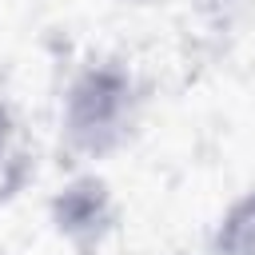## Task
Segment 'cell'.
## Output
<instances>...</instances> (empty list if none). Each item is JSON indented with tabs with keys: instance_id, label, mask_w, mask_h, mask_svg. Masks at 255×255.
Returning <instances> with one entry per match:
<instances>
[{
	"instance_id": "6da1fadb",
	"label": "cell",
	"mask_w": 255,
	"mask_h": 255,
	"mask_svg": "<svg viewBox=\"0 0 255 255\" xmlns=\"http://www.w3.org/2000/svg\"><path fill=\"white\" fill-rule=\"evenodd\" d=\"M4 143H8V112L0 104V155H4Z\"/></svg>"
}]
</instances>
